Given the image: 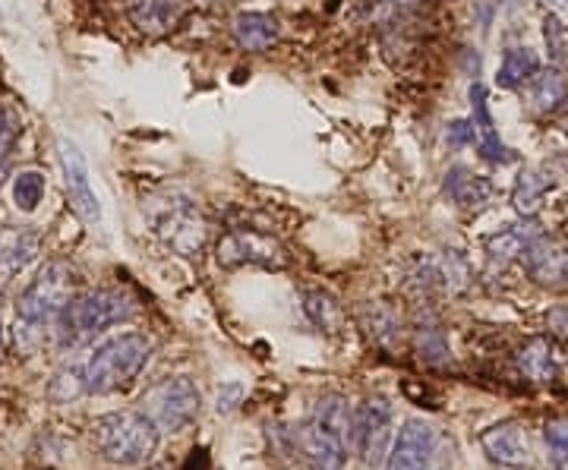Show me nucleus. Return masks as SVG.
<instances>
[{
    "instance_id": "1",
    "label": "nucleus",
    "mask_w": 568,
    "mask_h": 470,
    "mask_svg": "<svg viewBox=\"0 0 568 470\" xmlns=\"http://www.w3.org/2000/svg\"><path fill=\"white\" fill-rule=\"evenodd\" d=\"M80 275L70 263H48L39 275L32 278V285L22 290L20 307H17V345L29 350L41 345L44 328L54 326L67 304L77 297Z\"/></svg>"
},
{
    "instance_id": "2",
    "label": "nucleus",
    "mask_w": 568,
    "mask_h": 470,
    "mask_svg": "<svg viewBox=\"0 0 568 470\" xmlns=\"http://www.w3.org/2000/svg\"><path fill=\"white\" fill-rule=\"evenodd\" d=\"M152 357V341L140 331H123L108 338L82 364V386L92 395H111L126 389Z\"/></svg>"
},
{
    "instance_id": "3",
    "label": "nucleus",
    "mask_w": 568,
    "mask_h": 470,
    "mask_svg": "<svg viewBox=\"0 0 568 470\" xmlns=\"http://www.w3.org/2000/svg\"><path fill=\"white\" fill-rule=\"evenodd\" d=\"M162 432L140 410H111L92 423V446L108 464L136 468L145 464L159 449Z\"/></svg>"
},
{
    "instance_id": "4",
    "label": "nucleus",
    "mask_w": 568,
    "mask_h": 470,
    "mask_svg": "<svg viewBox=\"0 0 568 470\" xmlns=\"http://www.w3.org/2000/svg\"><path fill=\"white\" fill-rule=\"evenodd\" d=\"M133 313H136V304L121 287H99V290H89L82 297H73L58 316L61 345H70V348L85 345L111 326L126 323Z\"/></svg>"
},
{
    "instance_id": "5",
    "label": "nucleus",
    "mask_w": 568,
    "mask_h": 470,
    "mask_svg": "<svg viewBox=\"0 0 568 470\" xmlns=\"http://www.w3.org/2000/svg\"><path fill=\"white\" fill-rule=\"evenodd\" d=\"M351 436V408L342 395H325L316 405L313 420L301 436V449L310 470H342Z\"/></svg>"
},
{
    "instance_id": "6",
    "label": "nucleus",
    "mask_w": 568,
    "mask_h": 470,
    "mask_svg": "<svg viewBox=\"0 0 568 470\" xmlns=\"http://www.w3.org/2000/svg\"><path fill=\"white\" fill-rule=\"evenodd\" d=\"M200 405H203V398H200V389L193 386V379L168 376L152 389H145V395L140 398V413H145L159 432H183L196 420Z\"/></svg>"
},
{
    "instance_id": "7",
    "label": "nucleus",
    "mask_w": 568,
    "mask_h": 470,
    "mask_svg": "<svg viewBox=\"0 0 568 470\" xmlns=\"http://www.w3.org/2000/svg\"><path fill=\"white\" fill-rule=\"evenodd\" d=\"M395 439V413L383 395L366 398L361 408L351 413V442L366 468H379L386 461L388 446Z\"/></svg>"
},
{
    "instance_id": "8",
    "label": "nucleus",
    "mask_w": 568,
    "mask_h": 470,
    "mask_svg": "<svg viewBox=\"0 0 568 470\" xmlns=\"http://www.w3.org/2000/svg\"><path fill=\"white\" fill-rule=\"evenodd\" d=\"M215 256H219V263L227 268H284L291 263V256H287V249H284L282 241H275L272 234L256 231V227H231V231H224L222 241L215 246Z\"/></svg>"
},
{
    "instance_id": "9",
    "label": "nucleus",
    "mask_w": 568,
    "mask_h": 470,
    "mask_svg": "<svg viewBox=\"0 0 568 470\" xmlns=\"http://www.w3.org/2000/svg\"><path fill=\"white\" fill-rule=\"evenodd\" d=\"M155 231L168 246H174L183 256L200 253L205 244V222L190 200H168L155 215Z\"/></svg>"
},
{
    "instance_id": "10",
    "label": "nucleus",
    "mask_w": 568,
    "mask_h": 470,
    "mask_svg": "<svg viewBox=\"0 0 568 470\" xmlns=\"http://www.w3.org/2000/svg\"><path fill=\"white\" fill-rule=\"evenodd\" d=\"M58 155H61L63 186H67V196H70L73 212L80 215L82 222H89V225L99 222V218H102V205H99V196H95V190H92L89 164L82 159V152L77 149V143L58 140Z\"/></svg>"
},
{
    "instance_id": "11",
    "label": "nucleus",
    "mask_w": 568,
    "mask_h": 470,
    "mask_svg": "<svg viewBox=\"0 0 568 470\" xmlns=\"http://www.w3.org/2000/svg\"><path fill=\"white\" fill-rule=\"evenodd\" d=\"M525 256L530 282L547 290H568V241L566 237H534Z\"/></svg>"
},
{
    "instance_id": "12",
    "label": "nucleus",
    "mask_w": 568,
    "mask_h": 470,
    "mask_svg": "<svg viewBox=\"0 0 568 470\" xmlns=\"http://www.w3.org/2000/svg\"><path fill=\"white\" fill-rule=\"evenodd\" d=\"M436 454V432L424 420H407L392 439L386 454V470H429Z\"/></svg>"
},
{
    "instance_id": "13",
    "label": "nucleus",
    "mask_w": 568,
    "mask_h": 470,
    "mask_svg": "<svg viewBox=\"0 0 568 470\" xmlns=\"http://www.w3.org/2000/svg\"><path fill=\"white\" fill-rule=\"evenodd\" d=\"M480 446L489 458L503 468L530 470L534 468V449H530L528 432L521 430V423H496L480 436Z\"/></svg>"
},
{
    "instance_id": "14",
    "label": "nucleus",
    "mask_w": 568,
    "mask_h": 470,
    "mask_svg": "<svg viewBox=\"0 0 568 470\" xmlns=\"http://www.w3.org/2000/svg\"><path fill=\"white\" fill-rule=\"evenodd\" d=\"M190 10L186 0H126V17L145 35H168Z\"/></svg>"
},
{
    "instance_id": "15",
    "label": "nucleus",
    "mask_w": 568,
    "mask_h": 470,
    "mask_svg": "<svg viewBox=\"0 0 568 470\" xmlns=\"http://www.w3.org/2000/svg\"><path fill=\"white\" fill-rule=\"evenodd\" d=\"M470 104H474V133H480V152H484V159L487 162L496 164H506L511 155H508V149L499 140V133H496V123H493V114H489V92L487 85H470Z\"/></svg>"
},
{
    "instance_id": "16",
    "label": "nucleus",
    "mask_w": 568,
    "mask_h": 470,
    "mask_svg": "<svg viewBox=\"0 0 568 470\" xmlns=\"http://www.w3.org/2000/svg\"><path fill=\"white\" fill-rule=\"evenodd\" d=\"M525 95H528V108L537 114H552L566 104L568 82L559 70H537L525 85Z\"/></svg>"
},
{
    "instance_id": "17",
    "label": "nucleus",
    "mask_w": 568,
    "mask_h": 470,
    "mask_svg": "<svg viewBox=\"0 0 568 470\" xmlns=\"http://www.w3.org/2000/svg\"><path fill=\"white\" fill-rule=\"evenodd\" d=\"M36 253H39V237L29 231H13L0 237V285L13 282L36 259Z\"/></svg>"
},
{
    "instance_id": "18",
    "label": "nucleus",
    "mask_w": 568,
    "mask_h": 470,
    "mask_svg": "<svg viewBox=\"0 0 568 470\" xmlns=\"http://www.w3.org/2000/svg\"><path fill=\"white\" fill-rule=\"evenodd\" d=\"M278 20L268 13H241L234 20V39L246 51H268L278 41Z\"/></svg>"
},
{
    "instance_id": "19",
    "label": "nucleus",
    "mask_w": 568,
    "mask_h": 470,
    "mask_svg": "<svg viewBox=\"0 0 568 470\" xmlns=\"http://www.w3.org/2000/svg\"><path fill=\"white\" fill-rule=\"evenodd\" d=\"M446 193L452 196V203L462 205V208H480L489 200L493 184L487 177L470 174L467 167H452L446 174Z\"/></svg>"
},
{
    "instance_id": "20",
    "label": "nucleus",
    "mask_w": 568,
    "mask_h": 470,
    "mask_svg": "<svg viewBox=\"0 0 568 470\" xmlns=\"http://www.w3.org/2000/svg\"><path fill=\"white\" fill-rule=\"evenodd\" d=\"M518 369L537 386H547L556 379V357L547 338H530L528 345L518 350Z\"/></svg>"
},
{
    "instance_id": "21",
    "label": "nucleus",
    "mask_w": 568,
    "mask_h": 470,
    "mask_svg": "<svg viewBox=\"0 0 568 470\" xmlns=\"http://www.w3.org/2000/svg\"><path fill=\"white\" fill-rule=\"evenodd\" d=\"M534 237H540V231H537V222H525V225H515L503 231V234H496V237H489L487 253L493 263H511V259H518Z\"/></svg>"
},
{
    "instance_id": "22",
    "label": "nucleus",
    "mask_w": 568,
    "mask_h": 470,
    "mask_svg": "<svg viewBox=\"0 0 568 470\" xmlns=\"http://www.w3.org/2000/svg\"><path fill=\"white\" fill-rule=\"evenodd\" d=\"M540 70V61L530 48H508L506 58L499 63V89H521L525 82Z\"/></svg>"
},
{
    "instance_id": "23",
    "label": "nucleus",
    "mask_w": 568,
    "mask_h": 470,
    "mask_svg": "<svg viewBox=\"0 0 568 470\" xmlns=\"http://www.w3.org/2000/svg\"><path fill=\"white\" fill-rule=\"evenodd\" d=\"M549 177H544L540 171H534V167H525L521 174H518V181H515V190H511V203L515 208L521 212V215H534L540 203H544V196H547L549 190Z\"/></svg>"
},
{
    "instance_id": "24",
    "label": "nucleus",
    "mask_w": 568,
    "mask_h": 470,
    "mask_svg": "<svg viewBox=\"0 0 568 470\" xmlns=\"http://www.w3.org/2000/svg\"><path fill=\"white\" fill-rule=\"evenodd\" d=\"M304 309L320 331H338L345 323V313L338 307V300L325 290H310L304 297Z\"/></svg>"
},
{
    "instance_id": "25",
    "label": "nucleus",
    "mask_w": 568,
    "mask_h": 470,
    "mask_svg": "<svg viewBox=\"0 0 568 470\" xmlns=\"http://www.w3.org/2000/svg\"><path fill=\"white\" fill-rule=\"evenodd\" d=\"M13 200L22 212H36L39 203L44 200V177L39 171H20L13 181Z\"/></svg>"
},
{
    "instance_id": "26",
    "label": "nucleus",
    "mask_w": 568,
    "mask_h": 470,
    "mask_svg": "<svg viewBox=\"0 0 568 470\" xmlns=\"http://www.w3.org/2000/svg\"><path fill=\"white\" fill-rule=\"evenodd\" d=\"M22 126L20 117H17V111L13 108H7V104H0V184H3V174H7V162H10V152H13V145L20 140Z\"/></svg>"
},
{
    "instance_id": "27",
    "label": "nucleus",
    "mask_w": 568,
    "mask_h": 470,
    "mask_svg": "<svg viewBox=\"0 0 568 470\" xmlns=\"http://www.w3.org/2000/svg\"><path fill=\"white\" fill-rule=\"evenodd\" d=\"M544 439H547L552 468L568 470V420H549Z\"/></svg>"
},
{
    "instance_id": "28",
    "label": "nucleus",
    "mask_w": 568,
    "mask_h": 470,
    "mask_svg": "<svg viewBox=\"0 0 568 470\" xmlns=\"http://www.w3.org/2000/svg\"><path fill=\"white\" fill-rule=\"evenodd\" d=\"M85 386H82V367H63L58 376H54V382H51V398L54 401H73V398H80Z\"/></svg>"
},
{
    "instance_id": "29",
    "label": "nucleus",
    "mask_w": 568,
    "mask_h": 470,
    "mask_svg": "<svg viewBox=\"0 0 568 470\" xmlns=\"http://www.w3.org/2000/svg\"><path fill=\"white\" fill-rule=\"evenodd\" d=\"M544 32H547V44H549V51H552V58L556 61H562L566 58V35H562V22L556 20V17H547L544 20Z\"/></svg>"
},
{
    "instance_id": "30",
    "label": "nucleus",
    "mask_w": 568,
    "mask_h": 470,
    "mask_svg": "<svg viewBox=\"0 0 568 470\" xmlns=\"http://www.w3.org/2000/svg\"><path fill=\"white\" fill-rule=\"evenodd\" d=\"M474 123H467V121H452L448 123V130H446V143L452 145V149H465L467 143H474Z\"/></svg>"
},
{
    "instance_id": "31",
    "label": "nucleus",
    "mask_w": 568,
    "mask_h": 470,
    "mask_svg": "<svg viewBox=\"0 0 568 470\" xmlns=\"http://www.w3.org/2000/svg\"><path fill=\"white\" fill-rule=\"evenodd\" d=\"M549 328H552L559 338H568V307L549 313Z\"/></svg>"
},
{
    "instance_id": "32",
    "label": "nucleus",
    "mask_w": 568,
    "mask_h": 470,
    "mask_svg": "<svg viewBox=\"0 0 568 470\" xmlns=\"http://www.w3.org/2000/svg\"><path fill=\"white\" fill-rule=\"evenodd\" d=\"M556 121H559V130H562V133H568V102L559 108V117H556Z\"/></svg>"
},
{
    "instance_id": "33",
    "label": "nucleus",
    "mask_w": 568,
    "mask_h": 470,
    "mask_svg": "<svg viewBox=\"0 0 568 470\" xmlns=\"http://www.w3.org/2000/svg\"><path fill=\"white\" fill-rule=\"evenodd\" d=\"M0 350H3V331H0Z\"/></svg>"
},
{
    "instance_id": "34",
    "label": "nucleus",
    "mask_w": 568,
    "mask_h": 470,
    "mask_svg": "<svg viewBox=\"0 0 568 470\" xmlns=\"http://www.w3.org/2000/svg\"><path fill=\"white\" fill-rule=\"evenodd\" d=\"M566 208H568V205H566Z\"/></svg>"
},
{
    "instance_id": "35",
    "label": "nucleus",
    "mask_w": 568,
    "mask_h": 470,
    "mask_svg": "<svg viewBox=\"0 0 568 470\" xmlns=\"http://www.w3.org/2000/svg\"><path fill=\"white\" fill-rule=\"evenodd\" d=\"M566 3H568V0H566Z\"/></svg>"
}]
</instances>
